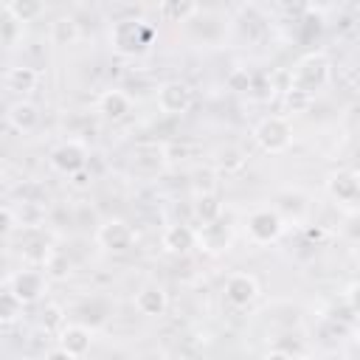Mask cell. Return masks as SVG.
<instances>
[{
    "label": "cell",
    "mask_w": 360,
    "mask_h": 360,
    "mask_svg": "<svg viewBox=\"0 0 360 360\" xmlns=\"http://www.w3.org/2000/svg\"><path fill=\"white\" fill-rule=\"evenodd\" d=\"M107 39H110L112 53L132 59V56H141V53L152 45L155 28H152L143 17H127V20H115V22H112Z\"/></svg>",
    "instance_id": "6da1fadb"
},
{
    "label": "cell",
    "mask_w": 360,
    "mask_h": 360,
    "mask_svg": "<svg viewBox=\"0 0 360 360\" xmlns=\"http://www.w3.org/2000/svg\"><path fill=\"white\" fill-rule=\"evenodd\" d=\"M329 82H332V59L323 51L304 53L295 62V68L290 70V87H295V90H301L307 96L321 93Z\"/></svg>",
    "instance_id": "7a4b0ae2"
},
{
    "label": "cell",
    "mask_w": 360,
    "mask_h": 360,
    "mask_svg": "<svg viewBox=\"0 0 360 360\" xmlns=\"http://www.w3.org/2000/svg\"><path fill=\"white\" fill-rule=\"evenodd\" d=\"M253 141L267 155H284L292 146V141H295L290 118L287 115H264L253 127Z\"/></svg>",
    "instance_id": "3957f363"
},
{
    "label": "cell",
    "mask_w": 360,
    "mask_h": 360,
    "mask_svg": "<svg viewBox=\"0 0 360 360\" xmlns=\"http://www.w3.org/2000/svg\"><path fill=\"white\" fill-rule=\"evenodd\" d=\"M284 228L287 222L276 208H256L245 219V236L250 245H259V248L276 245L284 236Z\"/></svg>",
    "instance_id": "277c9868"
},
{
    "label": "cell",
    "mask_w": 360,
    "mask_h": 360,
    "mask_svg": "<svg viewBox=\"0 0 360 360\" xmlns=\"http://www.w3.org/2000/svg\"><path fill=\"white\" fill-rule=\"evenodd\" d=\"M48 163H51V169L56 174L70 177V174H76V172H82V169L90 166V149L79 138H68V141H62V143H56L51 149Z\"/></svg>",
    "instance_id": "5b68a950"
},
{
    "label": "cell",
    "mask_w": 360,
    "mask_h": 360,
    "mask_svg": "<svg viewBox=\"0 0 360 360\" xmlns=\"http://www.w3.org/2000/svg\"><path fill=\"white\" fill-rule=\"evenodd\" d=\"M135 239H138L135 228L121 217H110L96 228V245L104 253H127V250H132Z\"/></svg>",
    "instance_id": "8992f818"
},
{
    "label": "cell",
    "mask_w": 360,
    "mask_h": 360,
    "mask_svg": "<svg viewBox=\"0 0 360 360\" xmlns=\"http://www.w3.org/2000/svg\"><path fill=\"white\" fill-rule=\"evenodd\" d=\"M6 290H8L22 307H34V304H39V301L45 298V292H48V278H45L42 270L25 267V270H17V273L8 276V287H6Z\"/></svg>",
    "instance_id": "52a82bcc"
},
{
    "label": "cell",
    "mask_w": 360,
    "mask_h": 360,
    "mask_svg": "<svg viewBox=\"0 0 360 360\" xmlns=\"http://www.w3.org/2000/svg\"><path fill=\"white\" fill-rule=\"evenodd\" d=\"M155 101H158V110L163 115H186L194 107V87L188 82L169 79L158 87Z\"/></svg>",
    "instance_id": "ba28073f"
},
{
    "label": "cell",
    "mask_w": 360,
    "mask_h": 360,
    "mask_svg": "<svg viewBox=\"0 0 360 360\" xmlns=\"http://www.w3.org/2000/svg\"><path fill=\"white\" fill-rule=\"evenodd\" d=\"M326 194L338 205H343V208L352 211L357 205V200H360V177H357V172L354 169H338V172H332L326 177Z\"/></svg>",
    "instance_id": "9c48e42d"
},
{
    "label": "cell",
    "mask_w": 360,
    "mask_h": 360,
    "mask_svg": "<svg viewBox=\"0 0 360 360\" xmlns=\"http://www.w3.org/2000/svg\"><path fill=\"white\" fill-rule=\"evenodd\" d=\"M222 292H225V301H228L231 307L245 309V307H250V304L259 298V281H256V276H250V273H245V270H236V273H231V276L225 278Z\"/></svg>",
    "instance_id": "30bf717a"
},
{
    "label": "cell",
    "mask_w": 360,
    "mask_h": 360,
    "mask_svg": "<svg viewBox=\"0 0 360 360\" xmlns=\"http://www.w3.org/2000/svg\"><path fill=\"white\" fill-rule=\"evenodd\" d=\"M233 245V228L222 219L208 222V225H197V250L219 256Z\"/></svg>",
    "instance_id": "8fae6325"
},
{
    "label": "cell",
    "mask_w": 360,
    "mask_h": 360,
    "mask_svg": "<svg viewBox=\"0 0 360 360\" xmlns=\"http://www.w3.org/2000/svg\"><path fill=\"white\" fill-rule=\"evenodd\" d=\"M160 248L172 256H186L197 248V228L186 225V222H174L166 225V231L160 233Z\"/></svg>",
    "instance_id": "7c38bea8"
},
{
    "label": "cell",
    "mask_w": 360,
    "mask_h": 360,
    "mask_svg": "<svg viewBox=\"0 0 360 360\" xmlns=\"http://www.w3.org/2000/svg\"><path fill=\"white\" fill-rule=\"evenodd\" d=\"M96 112L104 118V121H124L129 112H132V96L127 93V90H118V87H112V90H104V93H98V98H96Z\"/></svg>",
    "instance_id": "4fadbf2b"
},
{
    "label": "cell",
    "mask_w": 360,
    "mask_h": 360,
    "mask_svg": "<svg viewBox=\"0 0 360 360\" xmlns=\"http://www.w3.org/2000/svg\"><path fill=\"white\" fill-rule=\"evenodd\" d=\"M56 346L65 349L70 357H84L93 346V332L84 326V323H65L59 332H56Z\"/></svg>",
    "instance_id": "5bb4252c"
},
{
    "label": "cell",
    "mask_w": 360,
    "mask_h": 360,
    "mask_svg": "<svg viewBox=\"0 0 360 360\" xmlns=\"http://www.w3.org/2000/svg\"><path fill=\"white\" fill-rule=\"evenodd\" d=\"M39 118H42L39 115V107L34 101H28V98H17L14 104L6 107V124L14 132H22V135L34 132L39 127Z\"/></svg>",
    "instance_id": "9a60e30c"
},
{
    "label": "cell",
    "mask_w": 360,
    "mask_h": 360,
    "mask_svg": "<svg viewBox=\"0 0 360 360\" xmlns=\"http://www.w3.org/2000/svg\"><path fill=\"white\" fill-rule=\"evenodd\" d=\"M138 315L143 318H160L169 309V292L160 284H143L132 298Z\"/></svg>",
    "instance_id": "2e32d148"
},
{
    "label": "cell",
    "mask_w": 360,
    "mask_h": 360,
    "mask_svg": "<svg viewBox=\"0 0 360 360\" xmlns=\"http://www.w3.org/2000/svg\"><path fill=\"white\" fill-rule=\"evenodd\" d=\"M166 163V143H138L132 152V166L141 172H160Z\"/></svg>",
    "instance_id": "e0dca14e"
},
{
    "label": "cell",
    "mask_w": 360,
    "mask_h": 360,
    "mask_svg": "<svg viewBox=\"0 0 360 360\" xmlns=\"http://www.w3.org/2000/svg\"><path fill=\"white\" fill-rule=\"evenodd\" d=\"M42 273L48 281H68L73 273V262L65 250L59 248H48V253L42 256Z\"/></svg>",
    "instance_id": "ac0fdd59"
},
{
    "label": "cell",
    "mask_w": 360,
    "mask_h": 360,
    "mask_svg": "<svg viewBox=\"0 0 360 360\" xmlns=\"http://www.w3.org/2000/svg\"><path fill=\"white\" fill-rule=\"evenodd\" d=\"M48 37H51L53 45H62V48H65V45H76L79 37H82V28H79V22H76L73 14H59V17L51 22Z\"/></svg>",
    "instance_id": "d6986e66"
},
{
    "label": "cell",
    "mask_w": 360,
    "mask_h": 360,
    "mask_svg": "<svg viewBox=\"0 0 360 360\" xmlns=\"http://www.w3.org/2000/svg\"><path fill=\"white\" fill-rule=\"evenodd\" d=\"M39 84V73L31 65H11L6 70V87L14 93H31Z\"/></svg>",
    "instance_id": "ffe728a7"
},
{
    "label": "cell",
    "mask_w": 360,
    "mask_h": 360,
    "mask_svg": "<svg viewBox=\"0 0 360 360\" xmlns=\"http://www.w3.org/2000/svg\"><path fill=\"white\" fill-rule=\"evenodd\" d=\"M191 214H194L197 225H208V222L222 219V200H219V194H194Z\"/></svg>",
    "instance_id": "44dd1931"
},
{
    "label": "cell",
    "mask_w": 360,
    "mask_h": 360,
    "mask_svg": "<svg viewBox=\"0 0 360 360\" xmlns=\"http://www.w3.org/2000/svg\"><path fill=\"white\" fill-rule=\"evenodd\" d=\"M3 11H6V17L11 22H20L22 25V22L39 20L45 14V3H39V0H8L3 6Z\"/></svg>",
    "instance_id": "7402d4cb"
},
{
    "label": "cell",
    "mask_w": 360,
    "mask_h": 360,
    "mask_svg": "<svg viewBox=\"0 0 360 360\" xmlns=\"http://www.w3.org/2000/svg\"><path fill=\"white\" fill-rule=\"evenodd\" d=\"M194 14H200V3H191V0H163L158 6V17L163 22H186Z\"/></svg>",
    "instance_id": "603a6c76"
},
{
    "label": "cell",
    "mask_w": 360,
    "mask_h": 360,
    "mask_svg": "<svg viewBox=\"0 0 360 360\" xmlns=\"http://www.w3.org/2000/svg\"><path fill=\"white\" fill-rule=\"evenodd\" d=\"M22 304L8 292V290H3L0 292V326H11V323H17L20 318H22Z\"/></svg>",
    "instance_id": "cb8c5ba5"
},
{
    "label": "cell",
    "mask_w": 360,
    "mask_h": 360,
    "mask_svg": "<svg viewBox=\"0 0 360 360\" xmlns=\"http://www.w3.org/2000/svg\"><path fill=\"white\" fill-rule=\"evenodd\" d=\"M281 101H284V112H287V115H301V112H307V110L312 107V96L295 90V87L284 90V93H281Z\"/></svg>",
    "instance_id": "d4e9b609"
},
{
    "label": "cell",
    "mask_w": 360,
    "mask_h": 360,
    "mask_svg": "<svg viewBox=\"0 0 360 360\" xmlns=\"http://www.w3.org/2000/svg\"><path fill=\"white\" fill-rule=\"evenodd\" d=\"M39 326L45 332H59L65 326V309L59 304H45L42 307V315H39Z\"/></svg>",
    "instance_id": "484cf974"
},
{
    "label": "cell",
    "mask_w": 360,
    "mask_h": 360,
    "mask_svg": "<svg viewBox=\"0 0 360 360\" xmlns=\"http://www.w3.org/2000/svg\"><path fill=\"white\" fill-rule=\"evenodd\" d=\"M225 82H228V90H233V93H250L253 90V76L248 68H233Z\"/></svg>",
    "instance_id": "4316f807"
},
{
    "label": "cell",
    "mask_w": 360,
    "mask_h": 360,
    "mask_svg": "<svg viewBox=\"0 0 360 360\" xmlns=\"http://www.w3.org/2000/svg\"><path fill=\"white\" fill-rule=\"evenodd\" d=\"M217 163H219V169H225V172H236V169H242V166L248 163V158H245L239 149L231 146V149H222V152H219V160H217Z\"/></svg>",
    "instance_id": "83f0119b"
},
{
    "label": "cell",
    "mask_w": 360,
    "mask_h": 360,
    "mask_svg": "<svg viewBox=\"0 0 360 360\" xmlns=\"http://www.w3.org/2000/svg\"><path fill=\"white\" fill-rule=\"evenodd\" d=\"M14 228H17V214H14V208L0 205V239H6L8 233H14Z\"/></svg>",
    "instance_id": "f1b7e54d"
},
{
    "label": "cell",
    "mask_w": 360,
    "mask_h": 360,
    "mask_svg": "<svg viewBox=\"0 0 360 360\" xmlns=\"http://www.w3.org/2000/svg\"><path fill=\"white\" fill-rule=\"evenodd\" d=\"M68 183L73 186V188H90V183H93V172H90V166L87 169H82V172H76V174H70L68 177Z\"/></svg>",
    "instance_id": "f546056e"
},
{
    "label": "cell",
    "mask_w": 360,
    "mask_h": 360,
    "mask_svg": "<svg viewBox=\"0 0 360 360\" xmlns=\"http://www.w3.org/2000/svg\"><path fill=\"white\" fill-rule=\"evenodd\" d=\"M343 298H346V304H349V309L354 312V309H357V281H352V284L346 287V292H343Z\"/></svg>",
    "instance_id": "4dcf8cb0"
},
{
    "label": "cell",
    "mask_w": 360,
    "mask_h": 360,
    "mask_svg": "<svg viewBox=\"0 0 360 360\" xmlns=\"http://www.w3.org/2000/svg\"><path fill=\"white\" fill-rule=\"evenodd\" d=\"M42 360H76V357H70L65 349L53 346V349H48V352H45V357H42Z\"/></svg>",
    "instance_id": "1f68e13d"
},
{
    "label": "cell",
    "mask_w": 360,
    "mask_h": 360,
    "mask_svg": "<svg viewBox=\"0 0 360 360\" xmlns=\"http://www.w3.org/2000/svg\"><path fill=\"white\" fill-rule=\"evenodd\" d=\"M292 354H287V352H281V349H273V352H267L262 360H290Z\"/></svg>",
    "instance_id": "d6a6232c"
},
{
    "label": "cell",
    "mask_w": 360,
    "mask_h": 360,
    "mask_svg": "<svg viewBox=\"0 0 360 360\" xmlns=\"http://www.w3.org/2000/svg\"><path fill=\"white\" fill-rule=\"evenodd\" d=\"M290 360H315V357H309V354H292Z\"/></svg>",
    "instance_id": "836d02e7"
},
{
    "label": "cell",
    "mask_w": 360,
    "mask_h": 360,
    "mask_svg": "<svg viewBox=\"0 0 360 360\" xmlns=\"http://www.w3.org/2000/svg\"><path fill=\"white\" fill-rule=\"evenodd\" d=\"M3 174H6V158L0 155V180H3Z\"/></svg>",
    "instance_id": "e575fe53"
},
{
    "label": "cell",
    "mask_w": 360,
    "mask_h": 360,
    "mask_svg": "<svg viewBox=\"0 0 360 360\" xmlns=\"http://www.w3.org/2000/svg\"><path fill=\"white\" fill-rule=\"evenodd\" d=\"M0 118H6V110H3V104H0Z\"/></svg>",
    "instance_id": "d590c367"
},
{
    "label": "cell",
    "mask_w": 360,
    "mask_h": 360,
    "mask_svg": "<svg viewBox=\"0 0 360 360\" xmlns=\"http://www.w3.org/2000/svg\"><path fill=\"white\" fill-rule=\"evenodd\" d=\"M22 360H42V357H22Z\"/></svg>",
    "instance_id": "8d00e7d4"
}]
</instances>
